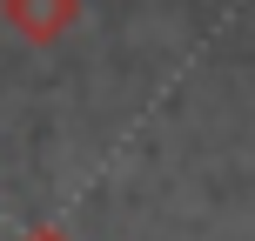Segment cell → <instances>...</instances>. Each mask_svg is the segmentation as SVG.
I'll use <instances>...</instances> for the list:
<instances>
[{"instance_id":"1","label":"cell","mask_w":255,"mask_h":241,"mask_svg":"<svg viewBox=\"0 0 255 241\" xmlns=\"http://www.w3.org/2000/svg\"><path fill=\"white\" fill-rule=\"evenodd\" d=\"M88 20V0H0V27L27 47H61Z\"/></svg>"}]
</instances>
